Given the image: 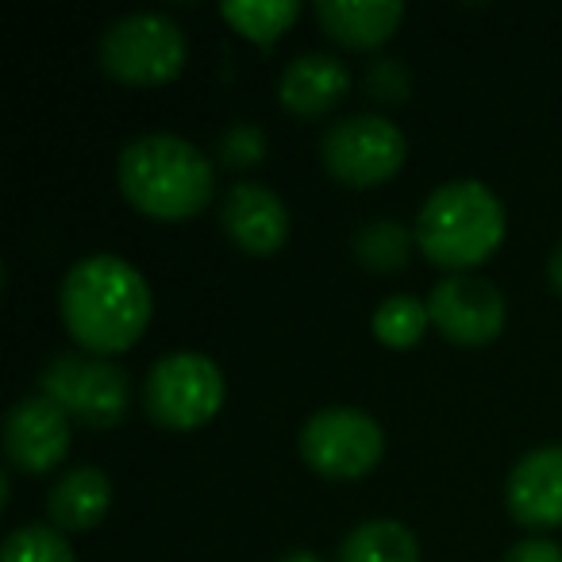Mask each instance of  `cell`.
Listing matches in <instances>:
<instances>
[{
	"mask_svg": "<svg viewBox=\"0 0 562 562\" xmlns=\"http://www.w3.org/2000/svg\"><path fill=\"white\" fill-rule=\"evenodd\" d=\"M0 562H78L66 531L55 524H20L4 547H0Z\"/></svg>",
	"mask_w": 562,
	"mask_h": 562,
	"instance_id": "obj_20",
	"label": "cell"
},
{
	"mask_svg": "<svg viewBox=\"0 0 562 562\" xmlns=\"http://www.w3.org/2000/svg\"><path fill=\"white\" fill-rule=\"evenodd\" d=\"M70 416L50 397H24L4 420V454L20 474H47L70 454Z\"/></svg>",
	"mask_w": 562,
	"mask_h": 562,
	"instance_id": "obj_10",
	"label": "cell"
},
{
	"mask_svg": "<svg viewBox=\"0 0 562 562\" xmlns=\"http://www.w3.org/2000/svg\"><path fill=\"white\" fill-rule=\"evenodd\" d=\"M431 324L454 347H485L505 328V297L493 281L474 273H451L428 297Z\"/></svg>",
	"mask_w": 562,
	"mask_h": 562,
	"instance_id": "obj_9",
	"label": "cell"
},
{
	"mask_svg": "<svg viewBox=\"0 0 562 562\" xmlns=\"http://www.w3.org/2000/svg\"><path fill=\"white\" fill-rule=\"evenodd\" d=\"M220 227L243 255L266 258L278 255L290 239V212L273 189L243 181V186L227 189V196L220 201Z\"/></svg>",
	"mask_w": 562,
	"mask_h": 562,
	"instance_id": "obj_11",
	"label": "cell"
},
{
	"mask_svg": "<svg viewBox=\"0 0 562 562\" xmlns=\"http://www.w3.org/2000/svg\"><path fill=\"white\" fill-rule=\"evenodd\" d=\"M224 405V374L209 355L178 351L150 367L143 382V408L170 431H196Z\"/></svg>",
	"mask_w": 562,
	"mask_h": 562,
	"instance_id": "obj_5",
	"label": "cell"
},
{
	"mask_svg": "<svg viewBox=\"0 0 562 562\" xmlns=\"http://www.w3.org/2000/svg\"><path fill=\"white\" fill-rule=\"evenodd\" d=\"M301 16L297 0H232L224 4V20L243 35V40L270 47L290 32Z\"/></svg>",
	"mask_w": 562,
	"mask_h": 562,
	"instance_id": "obj_17",
	"label": "cell"
},
{
	"mask_svg": "<svg viewBox=\"0 0 562 562\" xmlns=\"http://www.w3.org/2000/svg\"><path fill=\"white\" fill-rule=\"evenodd\" d=\"M186 32L162 12L120 16L101 35V66L120 86H166L186 70Z\"/></svg>",
	"mask_w": 562,
	"mask_h": 562,
	"instance_id": "obj_4",
	"label": "cell"
},
{
	"mask_svg": "<svg viewBox=\"0 0 562 562\" xmlns=\"http://www.w3.org/2000/svg\"><path fill=\"white\" fill-rule=\"evenodd\" d=\"M505 562H562V547L554 539H520L513 551L505 554Z\"/></svg>",
	"mask_w": 562,
	"mask_h": 562,
	"instance_id": "obj_23",
	"label": "cell"
},
{
	"mask_svg": "<svg viewBox=\"0 0 562 562\" xmlns=\"http://www.w3.org/2000/svg\"><path fill=\"white\" fill-rule=\"evenodd\" d=\"M351 89V74L331 55H301L293 58L278 78V101L301 120L328 116Z\"/></svg>",
	"mask_w": 562,
	"mask_h": 562,
	"instance_id": "obj_13",
	"label": "cell"
},
{
	"mask_svg": "<svg viewBox=\"0 0 562 562\" xmlns=\"http://www.w3.org/2000/svg\"><path fill=\"white\" fill-rule=\"evenodd\" d=\"M413 239L416 235H408V227L401 220H370L355 235V258H359V266H367L374 273H393L408 262Z\"/></svg>",
	"mask_w": 562,
	"mask_h": 562,
	"instance_id": "obj_19",
	"label": "cell"
},
{
	"mask_svg": "<svg viewBox=\"0 0 562 562\" xmlns=\"http://www.w3.org/2000/svg\"><path fill=\"white\" fill-rule=\"evenodd\" d=\"M112 505V482L97 467H74L58 477V485L47 497L50 524L58 531H89L104 520Z\"/></svg>",
	"mask_w": 562,
	"mask_h": 562,
	"instance_id": "obj_15",
	"label": "cell"
},
{
	"mask_svg": "<svg viewBox=\"0 0 562 562\" xmlns=\"http://www.w3.org/2000/svg\"><path fill=\"white\" fill-rule=\"evenodd\" d=\"M405 135L385 116H347L324 132L321 158L336 181L351 189L385 186L405 166Z\"/></svg>",
	"mask_w": 562,
	"mask_h": 562,
	"instance_id": "obj_8",
	"label": "cell"
},
{
	"mask_svg": "<svg viewBox=\"0 0 562 562\" xmlns=\"http://www.w3.org/2000/svg\"><path fill=\"white\" fill-rule=\"evenodd\" d=\"M58 308L74 344L101 359L139 344L155 313V297L132 262L116 255H89L63 278Z\"/></svg>",
	"mask_w": 562,
	"mask_h": 562,
	"instance_id": "obj_1",
	"label": "cell"
},
{
	"mask_svg": "<svg viewBox=\"0 0 562 562\" xmlns=\"http://www.w3.org/2000/svg\"><path fill=\"white\" fill-rule=\"evenodd\" d=\"M505 505L524 528H562V443L536 447L516 462L505 485Z\"/></svg>",
	"mask_w": 562,
	"mask_h": 562,
	"instance_id": "obj_12",
	"label": "cell"
},
{
	"mask_svg": "<svg viewBox=\"0 0 562 562\" xmlns=\"http://www.w3.org/2000/svg\"><path fill=\"white\" fill-rule=\"evenodd\" d=\"M547 278H551V290H554V293H562V243L554 247L551 262H547Z\"/></svg>",
	"mask_w": 562,
	"mask_h": 562,
	"instance_id": "obj_24",
	"label": "cell"
},
{
	"mask_svg": "<svg viewBox=\"0 0 562 562\" xmlns=\"http://www.w3.org/2000/svg\"><path fill=\"white\" fill-rule=\"evenodd\" d=\"M281 562H324L321 554H313V551H290Z\"/></svg>",
	"mask_w": 562,
	"mask_h": 562,
	"instance_id": "obj_25",
	"label": "cell"
},
{
	"mask_svg": "<svg viewBox=\"0 0 562 562\" xmlns=\"http://www.w3.org/2000/svg\"><path fill=\"white\" fill-rule=\"evenodd\" d=\"M321 27L351 50H378L405 20L401 0H321Z\"/></svg>",
	"mask_w": 562,
	"mask_h": 562,
	"instance_id": "obj_14",
	"label": "cell"
},
{
	"mask_svg": "<svg viewBox=\"0 0 562 562\" xmlns=\"http://www.w3.org/2000/svg\"><path fill=\"white\" fill-rule=\"evenodd\" d=\"M120 193L150 220H193L209 209L216 173L201 147L181 135H143L120 150Z\"/></svg>",
	"mask_w": 562,
	"mask_h": 562,
	"instance_id": "obj_2",
	"label": "cell"
},
{
	"mask_svg": "<svg viewBox=\"0 0 562 562\" xmlns=\"http://www.w3.org/2000/svg\"><path fill=\"white\" fill-rule=\"evenodd\" d=\"M43 397H50L66 416L81 420L86 428H116L127 416V401H132V385L120 367L97 355L66 351L47 362L40 374Z\"/></svg>",
	"mask_w": 562,
	"mask_h": 562,
	"instance_id": "obj_6",
	"label": "cell"
},
{
	"mask_svg": "<svg viewBox=\"0 0 562 562\" xmlns=\"http://www.w3.org/2000/svg\"><path fill=\"white\" fill-rule=\"evenodd\" d=\"M416 247L428 262L467 273L482 266L505 239V209L490 186L474 178L447 181L416 216Z\"/></svg>",
	"mask_w": 562,
	"mask_h": 562,
	"instance_id": "obj_3",
	"label": "cell"
},
{
	"mask_svg": "<svg viewBox=\"0 0 562 562\" xmlns=\"http://www.w3.org/2000/svg\"><path fill=\"white\" fill-rule=\"evenodd\" d=\"M301 459L308 470L331 482H355L367 477L382 462L385 436L382 424L359 408H321L301 428Z\"/></svg>",
	"mask_w": 562,
	"mask_h": 562,
	"instance_id": "obj_7",
	"label": "cell"
},
{
	"mask_svg": "<svg viewBox=\"0 0 562 562\" xmlns=\"http://www.w3.org/2000/svg\"><path fill=\"white\" fill-rule=\"evenodd\" d=\"M266 155V135L258 132L255 124H232L216 143V158L232 170H247V166H258Z\"/></svg>",
	"mask_w": 562,
	"mask_h": 562,
	"instance_id": "obj_21",
	"label": "cell"
},
{
	"mask_svg": "<svg viewBox=\"0 0 562 562\" xmlns=\"http://www.w3.org/2000/svg\"><path fill=\"white\" fill-rule=\"evenodd\" d=\"M428 324H431L428 301L413 297V293H393V297H385L382 305L374 308L370 328H374L382 347H390V351H408V347H416L424 339Z\"/></svg>",
	"mask_w": 562,
	"mask_h": 562,
	"instance_id": "obj_18",
	"label": "cell"
},
{
	"mask_svg": "<svg viewBox=\"0 0 562 562\" xmlns=\"http://www.w3.org/2000/svg\"><path fill=\"white\" fill-rule=\"evenodd\" d=\"M339 562H420V543L401 520L378 516L347 531L339 543Z\"/></svg>",
	"mask_w": 562,
	"mask_h": 562,
	"instance_id": "obj_16",
	"label": "cell"
},
{
	"mask_svg": "<svg viewBox=\"0 0 562 562\" xmlns=\"http://www.w3.org/2000/svg\"><path fill=\"white\" fill-rule=\"evenodd\" d=\"M408 89H413V78H408V66L401 58H378L367 70V93L378 97L385 104H401L408 101Z\"/></svg>",
	"mask_w": 562,
	"mask_h": 562,
	"instance_id": "obj_22",
	"label": "cell"
}]
</instances>
